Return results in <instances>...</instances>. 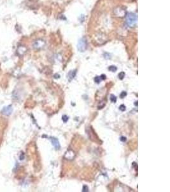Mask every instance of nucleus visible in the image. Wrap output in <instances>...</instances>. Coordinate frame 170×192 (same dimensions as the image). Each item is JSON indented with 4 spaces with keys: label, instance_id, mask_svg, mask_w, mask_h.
Masks as SVG:
<instances>
[{
    "label": "nucleus",
    "instance_id": "f8f14e48",
    "mask_svg": "<svg viewBox=\"0 0 170 192\" xmlns=\"http://www.w3.org/2000/svg\"><path fill=\"white\" fill-rule=\"evenodd\" d=\"M125 75H126V74H125V72H121L119 74H118V77H119V79L122 80V79H123L124 78V77H125Z\"/></svg>",
    "mask_w": 170,
    "mask_h": 192
},
{
    "label": "nucleus",
    "instance_id": "0eeeda50",
    "mask_svg": "<svg viewBox=\"0 0 170 192\" xmlns=\"http://www.w3.org/2000/svg\"><path fill=\"white\" fill-rule=\"evenodd\" d=\"M49 139L51 141L52 144L54 146V147L55 148V149L58 150V149H60V144H59V140L57 138H54V137H50Z\"/></svg>",
    "mask_w": 170,
    "mask_h": 192
},
{
    "label": "nucleus",
    "instance_id": "ddd939ff",
    "mask_svg": "<svg viewBox=\"0 0 170 192\" xmlns=\"http://www.w3.org/2000/svg\"><path fill=\"white\" fill-rule=\"evenodd\" d=\"M103 57L105 58V59L108 60L111 58V55H110V54L108 53H105L103 54Z\"/></svg>",
    "mask_w": 170,
    "mask_h": 192
},
{
    "label": "nucleus",
    "instance_id": "a211bd4d",
    "mask_svg": "<svg viewBox=\"0 0 170 192\" xmlns=\"http://www.w3.org/2000/svg\"><path fill=\"white\" fill-rule=\"evenodd\" d=\"M127 95V92H122V93H121V95H120V96H121V98H124V97H125Z\"/></svg>",
    "mask_w": 170,
    "mask_h": 192
},
{
    "label": "nucleus",
    "instance_id": "4be33fe9",
    "mask_svg": "<svg viewBox=\"0 0 170 192\" xmlns=\"http://www.w3.org/2000/svg\"><path fill=\"white\" fill-rule=\"evenodd\" d=\"M135 105L136 106H138V101H136V102H135Z\"/></svg>",
    "mask_w": 170,
    "mask_h": 192
},
{
    "label": "nucleus",
    "instance_id": "20e7f679",
    "mask_svg": "<svg viewBox=\"0 0 170 192\" xmlns=\"http://www.w3.org/2000/svg\"><path fill=\"white\" fill-rule=\"evenodd\" d=\"M45 46V42L43 40L38 39L34 42L33 46L35 49H41L43 48Z\"/></svg>",
    "mask_w": 170,
    "mask_h": 192
},
{
    "label": "nucleus",
    "instance_id": "423d86ee",
    "mask_svg": "<svg viewBox=\"0 0 170 192\" xmlns=\"http://www.w3.org/2000/svg\"><path fill=\"white\" fill-rule=\"evenodd\" d=\"M75 153L74 151H71V150H69L68 151L64 154V158L68 160H73L75 158Z\"/></svg>",
    "mask_w": 170,
    "mask_h": 192
},
{
    "label": "nucleus",
    "instance_id": "4468645a",
    "mask_svg": "<svg viewBox=\"0 0 170 192\" xmlns=\"http://www.w3.org/2000/svg\"><path fill=\"white\" fill-rule=\"evenodd\" d=\"M101 81V77H100V76H96V77H94V81H95L96 83H97V84L100 83Z\"/></svg>",
    "mask_w": 170,
    "mask_h": 192
},
{
    "label": "nucleus",
    "instance_id": "7ed1b4c3",
    "mask_svg": "<svg viewBox=\"0 0 170 192\" xmlns=\"http://www.w3.org/2000/svg\"><path fill=\"white\" fill-rule=\"evenodd\" d=\"M114 14L118 17H123L126 15V11L122 7H117L114 10Z\"/></svg>",
    "mask_w": 170,
    "mask_h": 192
},
{
    "label": "nucleus",
    "instance_id": "6ab92c4d",
    "mask_svg": "<svg viewBox=\"0 0 170 192\" xmlns=\"http://www.w3.org/2000/svg\"><path fill=\"white\" fill-rule=\"evenodd\" d=\"M100 77H101V80H105V79H106V75L105 74H101V76H100Z\"/></svg>",
    "mask_w": 170,
    "mask_h": 192
},
{
    "label": "nucleus",
    "instance_id": "f3484780",
    "mask_svg": "<svg viewBox=\"0 0 170 192\" xmlns=\"http://www.w3.org/2000/svg\"><path fill=\"white\" fill-rule=\"evenodd\" d=\"M82 192H89V188L86 185H84L83 186V190H82Z\"/></svg>",
    "mask_w": 170,
    "mask_h": 192
},
{
    "label": "nucleus",
    "instance_id": "6e6552de",
    "mask_svg": "<svg viewBox=\"0 0 170 192\" xmlns=\"http://www.w3.org/2000/svg\"><path fill=\"white\" fill-rule=\"evenodd\" d=\"M26 51H27L26 47L24 46H19L17 49L18 54L20 56L24 55V54L26 53Z\"/></svg>",
    "mask_w": 170,
    "mask_h": 192
},
{
    "label": "nucleus",
    "instance_id": "f03ea898",
    "mask_svg": "<svg viewBox=\"0 0 170 192\" xmlns=\"http://www.w3.org/2000/svg\"><path fill=\"white\" fill-rule=\"evenodd\" d=\"M78 50L80 52H84L87 47V42L85 38H82L78 41Z\"/></svg>",
    "mask_w": 170,
    "mask_h": 192
},
{
    "label": "nucleus",
    "instance_id": "aec40b11",
    "mask_svg": "<svg viewBox=\"0 0 170 192\" xmlns=\"http://www.w3.org/2000/svg\"><path fill=\"white\" fill-rule=\"evenodd\" d=\"M120 140H121L122 142H126V140H127V139H126V137H121V138H120Z\"/></svg>",
    "mask_w": 170,
    "mask_h": 192
},
{
    "label": "nucleus",
    "instance_id": "dca6fc26",
    "mask_svg": "<svg viewBox=\"0 0 170 192\" xmlns=\"http://www.w3.org/2000/svg\"><path fill=\"white\" fill-rule=\"evenodd\" d=\"M126 106L124 104H121V106H119V110H121L122 111H124L126 110Z\"/></svg>",
    "mask_w": 170,
    "mask_h": 192
},
{
    "label": "nucleus",
    "instance_id": "9d476101",
    "mask_svg": "<svg viewBox=\"0 0 170 192\" xmlns=\"http://www.w3.org/2000/svg\"><path fill=\"white\" fill-rule=\"evenodd\" d=\"M108 70H110V71H111V72H116L117 70V67L114 66V65H111V66H110L109 67H108Z\"/></svg>",
    "mask_w": 170,
    "mask_h": 192
},
{
    "label": "nucleus",
    "instance_id": "9b49d317",
    "mask_svg": "<svg viewBox=\"0 0 170 192\" xmlns=\"http://www.w3.org/2000/svg\"><path fill=\"white\" fill-rule=\"evenodd\" d=\"M110 100H111V101L112 102L115 103V102H117V97H116L115 95H113V94H112V95H110Z\"/></svg>",
    "mask_w": 170,
    "mask_h": 192
},
{
    "label": "nucleus",
    "instance_id": "39448f33",
    "mask_svg": "<svg viewBox=\"0 0 170 192\" xmlns=\"http://www.w3.org/2000/svg\"><path fill=\"white\" fill-rule=\"evenodd\" d=\"M13 111V108L12 106H6L3 109L1 110V113L3 115H6V116H9L12 114Z\"/></svg>",
    "mask_w": 170,
    "mask_h": 192
},
{
    "label": "nucleus",
    "instance_id": "f257e3e1",
    "mask_svg": "<svg viewBox=\"0 0 170 192\" xmlns=\"http://www.w3.org/2000/svg\"><path fill=\"white\" fill-rule=\"evenodd\" d=\"M136 15L133 13H129L126 15V24L129 27H135L137 24Z\"/></svg>",
    "mask_w": 170,
    "mask_h": 192
},
{
    "label": "nucleus",
    "instance_id": "412c9836",
    "mask_svg": "<svg viewBox=\"0 0 170 192\" xmlns=\"http://www.w3.org/2000/svg\"><path fill=\"white\" fill-rule=\"evenodd\" d=\"M54 77H55V79L60 78V75H59V74H55V75H54Z\"/></svg>",
    "mask_w": 170,
    "mask_h": 192
},
{
    "label": "nucleus",
    "instance_id": "2eb2a0df",
    "mask_svg": "<svg viewBox=\"0 0 170 192\" xmlns=\"http://www.w3.org/2000/svg\"><path fill=\"white\" fill-rule=\"evenodd\" d=\"M62 121H63V122H65V123H66V122H68V120H69V117H68L67 115H63V116H62Z\"/></svg>",
    "mask_w": 170,
    "mask_h": 192
},
{
    "label": "nucleus",
    "instance_id": "1a4fd4ad",
    "mask_svg": "<svg viewBox=\"0 0 170 192\" xmlns=\"http://www.w3.org/2000/svg\"><path fill=\"white\" fill-rule=\"evenodd\" d=\"M76 74V70H71V71H70V72L68 73V77L69 78V81H71V79H73V78L75 77Z\"/></svg>",
    "mask_w": 170,
    "mask_h": 192
}]
</instances>
